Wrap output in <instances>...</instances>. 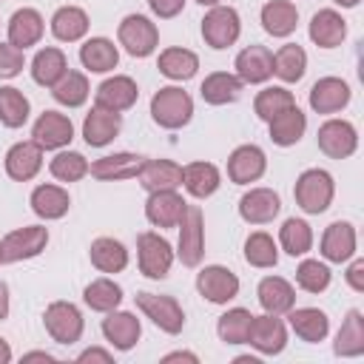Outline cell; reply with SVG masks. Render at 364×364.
<instances>
[{"mask_svg":"<svg viewBox=\"0 0 364 364\" xmlns=\"http://www.w3.org/2000/svg\"><path fill=\"white\" fill-rule=\"evenodd\" d=\"M353 253H355V228L350 222H333V225H327V230L321 236V256L327 262L341 264V262L353 259Z\"/></svg>","mask_w":364,"mask_h":364,"instance_id":"484cf974","label":"cell"},{"mask_svg":"<svg viewBox=\"0 0 364 364\" xmlns=\"http://www.w3.org/2000/svg\"><path fill=\"white\" fill-rule=\"evenodd\" d=\"M80 63L94 74H105V71L117 68L119 51L108 37H91L80 46Z\"/></svg>","mask_w":364,"mask_h":364,"instance_id":"d6a6232c","label":"cell"},{"mask_svg":"<svg viewBox=\"0 0 364 364\" xmlns=\"http://www.w3.org/2000/svg\"><path fill=\"white\" fill-rule=\"evenodd\" d=\"M80 364H88V361H100V364H111V353L108 350H100V347H88L77 355Z\"/></svg>","mask_w":364,"mask_h":364,"instance_id":"11a10c76","label":"cell"},{"mask_svg":"<svg viewBox=\"0 0 364 364\" xmlns=\"http://www.w3.org/2000/svg\"><path fill=\"white\" fill-rule=\"evenodd\" d=\"M256 296H259V304L264 307V313H276V316L287 313L296 304V290L282 276H264L256 287Z\"/></svg>","mask_w":364,"mask_h":364,"instance_id":"f1b7e54d","label":"cell"},{"mask_svg":"<svg viewBox=\"0 0 364 364\" xmlns=\"http://www.w3.org/2000/svg\"><path fill=\"white\" fill-rule=\"evenodd\" d=\"M267 125H270V139H273V145H279V148H290V145H296V142L304 136L307 117L293 105V108L282 111L279 117H273Z\"/></svg>","mask_w":364,"mask_h":364,"instance_id":"8d00e7d4","label":"cell"},{"mask_svg":"<svg viewBox=\"0 0 364 364\" xmlns=\"http://www.w3.org/2000/svg\"><path fill=\"white\" fill-rule=\"evenodd\" d=\"M196 3H202V6H219V0H196Z\"/></svg>","mask_w":364,"mask_h":364,"instance_id":"6125c7cd","label":"cell"},{"mask_svg":"<svg viewBox=\"0 0 364 364\" xmlns=\"http://www.w3.org/2000/svg\"><path fill=\"white\" fill-rule=\"evenodd\" d=\"M242 34V20H239V11L230 9V6H210V11L202 17V40L222 51V48H230Z\"/></svg>","mask_w":364,"mask_h":364,"instance_id":"5b68a950","label":"cell"},{"mask_svg":"<svg viewBox=\"0 0 364 364\" xmlns=\"http://www.w3.org/2000/svg\"><path fill=\"white\" fill-rule=\"evenodd\" d=\"M333 3H338V6H344V9H353V6H358V0H333Z\"/></svg>","mask_w":364,"mask_h":364,"instance_id":"94428289","label":"cell"},{"mask_svg":"<svg viewBox=\"0 0 364 364\" xmlns=\"http://www.w3.org/2000/svg\"><path fill=\"white\" fill-rule=\"evenodd\" d=\"M279 242L284 247V253L290 256H304L310 247H313V230L304 219H296L290 216L282 228H279Z\"/></svg>","mask_w":364,"mask_h":364,"instance_id":"7dc6e473","label":"cell"},{"mask_svg":"<svg viewBox=\"0 0 364 364\" xmlns=\"http://www.w3.org/2000/svg\"><path fill=\"white\" fill-rule=\"evenodd\" d=\"M28 205L40 219L48 222V219H63L71 208V199H68V191L60 185H37L31 191Z\"/></svg>","mask_w":364,"mask_h":364,"instance_id":"4dcf8cb0","label":"cell"},{"mask_svg":"<svg viewBox=\"0 0 364 364\" xmlns=\"http://www.w3.org/2000/svg\"><path fill=\"white\" fill-rule=\"evenodd\" d=\"M316 142H318L321 154H327L330 159H347L358 148V134H355L353 122H347V119H327L318 128Z\"/></svg>","mask_w":364,"mask_h":364,"instance_id":"7c38bea8","label":"cell"},{"mask_svg":"<svg viewBox=\"0 0 364 364\" xmlns=\"http://www.w3.org/2000/svg\"><path fill=\"white\" fill-rule=\"evenodd\" d=\"M102 336L111 347L117 350H131L139 336H142V324L134 313H125V310H111L105 318H102Z\"/></svg>","mask_w":364,"mask_h":364,"instance_id":"44dd1931","label":"cell"},{"mask_svg":"<svg viewBox=\"0 0 364 364\" xmlns=\"http://www.w3.org/2000/svg\"><path fill=\"white\" fill-rule=\"evenodd\" d=\"M28 111H31L28 97H26L20 88H14V85H3V88H0V122H3L6 128H20V125H26Z\"/></svg>","mask_w":364,"mask_h":364,"instance_id":"f6af8a7d","label":"cell"},{"mask_svg":"<svg viewBox=\"0 0 364 364\" xmlns=\"http://www.w3.org/2000/svg\"><path fill=\"white\" fill-rule=\"evenodd\" d=\"M196 290L210 304H228L239 296V276L222 264H208L196 273Z\"/></svg>","mask_w":364,"mask_h":364,"instance_id":"30bf717a","label":"cell"},{"mask_svg":"<svg viewBox=\"0 0 364 364\" xmlns=\"http://www.w3.org/2000/svg\"><path fill=\"white\" fill-rule=\"evenodd\" d=\"M188 202L176 191H154L145 202V216L154 228H176Z\"/></svg>","mask_w":364,"mask_h":364,"instance_id":"ac0fdd59","label":"cell"},{"mask_svg":"<svg viewBox=\"0 0 364 364\" xmlns=\"http://www.w3.org/2000/svg\"><path fill=\"white\" fill-rule=\"evenodd\" d=\"M43 31H46V23H43L37 9H17L9 20V43L23 48V51L28 46H37Z\"/></svg>","mask_w":364,"mask_h":364,"instance_id":"4316f807","label":"cell"},{"mask_svg":"<svg viewBox=\"0 0 364 364\" xmlns=\"http://www.w3.org/2000/svg\"><path fill=\"white\" fill-rule=\"evenodd\" d=\"M179 245L176 256L185 267H196L205 256V216L199 205H188L182 219H179Z\"/></svg>","mask_w":364,"mask_h":364,"instance_id":"277c9868","label":"cell"},{"mask_svg":"<svg viewBox=\"0 0 364 364\" xmlns=\"http://www.w3.org/2000/svg\"><path fill=\"white\" fill-rule=\"evenodd\" d=\"M117 37H119V46L131 57H148V54H154L156 43H159V31L145 14H128L119 23Z\"/></svg>","mask_w":364,"mask_h":364,"instance_id":"9c48e42d","label":"cell"},{"mask_svg":"<svg viewBox=\"0 0 364 364\" xmlns=\"http://www.w3.org/2000/svg\"><path fill=\"white\" fill-rule=\"evenodd\" d=\"M31 139L43 148V151H57L65 148L74 139V125L65 114L60 111H43L31 128Z\"/></svg>","mask_w":364,"mask_h":364,"instance_id":"4fadbf2b","label":"cell"},{"mask_svg":"<svg viewBox=\"0 0 364 364\" xmlns=\"http://www.w3.org/2000/svg\"><path fill=\"white\" fill-rule=\"evenodd\" d=\"M307 100L316 114H336L350 102V85L338 77H321L313 82Z\"/></svg>","mask_w":364,"mask_h":364,"instance_id":"d6986e66","label":"cell"},{"mask_svg":"<svg viewBox=\"0 0 364 364\" xmlns=\"http://www.w3.org/2000/svg\"><path fill=\"white\" fill-rule=\"evenodd\" d=\"M162 361H165V364H168V361H191V364H196L199 358H196L193 353H168Z\"/></svg>","mask_w":364,"mask_h":364,"instance_id":"6f0895ef","label":"cell"},{"mask_svg":"<svg viewBox=\"0 0 364 364\" xmlns=\"http://www.w3.org/2000/svg\"><path fill=\"white\" fill-rule=\"evenodd\" d=\"M88 77L82 71H65L54 85H51V94L60 105H68V108H80L85 100H88Z\"/></svg>","mask_w":364,"mask_h":364,"instance_id":"7bdbcfd3","label":"cell"},{"mask_svg":"<svg viewBox=\"0 0 364 364\" xmlns=\"http://www.w3.org/2000/svg\"><path fill=\"white\" fill-rule=\"evenodd\" d=\"M151 117L159 128H168V131L185 128L193 117V100L179 85H165L151 97Z\"/></svg>","mask_w":364,"mask_h":364,"instance_id":"6da1fadb","label":"cell"},{"mask_svg":"<svg viewBox=\"0 0 364 364\" xmlns=\"http://www.w3.org/2000/svg\"><path fill=\"white\" fill-rule=\"evenodd\" d=\"M11 361V347L6 338H0V364H9Z\"/></svg>","mask_w":364,"mask_h":364,"instance_id":"91938a15","label":"cell"},{"mask_svg":"<svg viewBox=\"0 0 364 364\" xmlns=\"http://www.w3.org/2000/svg\"><path fill=\"white\" fill-rule=\"evenodd\" d=\"M347 284L355 290V293H364V259H355L350 267H347Z\"/></svg>","mask_w":364,"mask_h":364,"instance_id":"db71d44e","label":"cell"},{"mask_svg":"<svg viewBox=\"0 0 364 364\" xmlns=\"http://www.w3.org/2000/svg\"><path fill=\"white\" fill-rule=\"evenodd\" d=\"M9 316V284L0 282V321Z\"/></svg>","mask_w":364,"mask_h":364,"instance_id":"9f6ffc18","label":"cell"},{"mask_svg":"<svg viewBox=\"0 0 364 364\" xmlns=\"http://www.w3.org/2000/svg\"><path fill=\"white\" fill-rule=\"evenodd\" d=\"M119 131H122V114H117V111H105V108L94 105V111L85 114V119H82V139L91 148H105Z\"/></svg>","mask_w":364,"mask_h":364,"instance_id":"603a6c76","label":"cell"},{"mask_svg":"<svg viewBox=\"0 0 364 364\" xmlns=\"http://www.w3.org/2000/svg\"><path fill=\"white\" fill-rule=\"evenodd\" d=\"M136 262H139V273L148 279H165L171 273L173 264V247L165 236L145 230L136 236Z\"/></svg>","mask_w":364,"mask_h":364,"instance_id":"3957f363","label":"cell"},{"mask_svg":"<svg viewBox=\"0 0 364 364\" xmlns=\"http://www.w3.org/2000/svg\"><path fill=\"white\" fill-rule=\"evenodd\" d=\"M136 97H139L136 82H134L131 77H125V74H117V77H108L105 82L97 85V91H94V105H97V108H105V111L122 114V111H128V108L136 102Z\"/></svg>","mask_w":364,"mask_h":364,"instance_id":"5bb4252c","label":"cell"},{"mask_svg":"<svg viewBox=\"0 0 364 364\" xmlns=\"http://www.w3.org/2000/svg\"><path fill=\"white\" fill-rule=\"evenodd\" d=\"M247 344L256 347L262 355H279L287 347V327H284V321L276 313L253 316L250 333H247Z\"/></svg>","mask_w":364,"mask_h":364,"instance_id":"8fae6325","label":"cell"},{"mask_svg":"<svg viewBox=\"0 0 364 364\" xmlns=\"http://www.w3.org/2000/svg\"><path fill=\"white\" fill-rule=\"evenodd\" d=\"M43 168V148L34 142V139H26V142H14L6 154V173L14 179V182H28L40 173Z\"/></svg>","mask_w":364,"mask_h":364,"instance_id":"e0dca14e","label":"cell"},{"mask_svg":"<svg viewBox=\"0 0 364 364\" xmlns=\"http://www.w3.org/2000/svg\"><path fill=\"white\" fill-rule=\"evenodd\" d=\"M156 68H159V74L162 77H168V80H191L193 74H196V68H199V57L191 51V48H179V46H173V48H165L162 54H159V60H156Z\"/></svg>","mask_w":364,"mask_h":364,"instance_id":"f35d334b","label":"cell"},{"mask_svg":"<svg viewBox=\"0 0 364 364\" xmlns=\"http://www.w3.org/2000/svg\"><path fill=\"white\" fill-rule=\"evenodd\" d=\"M51 176L60 179V182H77L88 173V159L80 154V151H60L51 165H48Z\"/></svg>","mask_w":364,"mask_h":364,"instance_id":"681fc988","label":"cell"},{"mask_svg":"<svg viewBox=\"0 0 364 364\" xmlns=\"http://www.w3.org/2000/svg\"><path fill=\"white\" fill-rule=\"evenodd\" d=\"M43 324L46 333L57 341V344H74L82 336V313L77 310V304L71 301H51L43 313Z\"/></svg>","mask_w":364,"mask_h":364,"instance_id":"ba28073f","label":"cell"},{"mask_svg":"<svg viewBox=\"0 0 364 364\" xmlns=\"http://www.w3.org/2000/svg\"><path fill=\"white\" fill-rule=\"evenodd\" d=\"M333 193H336V185H333V176L321 168H310L304 171L299 179H296V188H293V196H296V205L304 210V213H324L333 202Z\"/></svg>","mask_w":364,"mask_h":364,"instance_id":"7a4b0ae2","label":"cell"},{"mask_svg":"<svg viewBox=\"0 0 364 364\" xmlns=\"http://www.w3.org/2000/svg\"><path fill=\"white\" fill-rule=\"evenodd\" d=\"M293 105H296L293 91H287V88H282V85H270V88L259 91L256 100H253V111H256V117L264 119V122H270L273 117H279L282 111H287V108H293Z\"/></svg>","mask_w":364,"mask_h":364,"instance_id":"bcb514c9","label":"cell"},{"mask_svg":"<svg viewBox=\"0 0 364 364\" xmlns=\"http://www.w3.org/2000/svg\"><path fill=\"white\" fill-rule=\"evenodd\" d=\"M65 71H68V60H65V54H63L60 48H54V46L40 48V51L34 54V60H31V80H34L37 85L51 88Z\"/></svg>","mask_w":364,"mask_h":364,"instance_id":"d590c367","label":"cell"},{"mask_svg":"<svg viewBox=\"0 0 364 364\" xmlns=\"http://www.w3.org/2000/svg\"><path fill=\"white\" fill-rule=\"evenodd\" d=\"M88 31V14L80 6H63L51 17V34L63 43H77Z\"/></svg>","mask_w":364,"mask_h":364,"instance_id":"74e56055","label":"cell"},{"mask_svg":"<svg viewBox=\"0 0 364 364\" xmlns=\"http://www.w3.org/2000/svg\"><path fill=\"white\" fill-rule=\"evenodd\" d=\"M23 361H57L51 353H43V350H34V353H26Z\"/></svg>","mask_w":364,"mask_h":364,"instance_id":"680465c9","label":"cell"},{"mask_svg":"<svg viewBox=\"0 0 364 364\" xmlns=\"http://www.w3.org/2000/svg\"><path fill=\"white\" fill-rule=\"evenodd\" d=\"M279 210H282V199L270 188H250L239 199V216L250 225H267L279 216Z\"/></svg>","mask_w":364,"mask_h":364,"instance_id":"2e32d148","label":"cell"},{"mask_svg":"<svg viewBox=\"0 0 364 364\" xmlns=\"http://www.w3.org/2000/svg\"><path fill=\"white\" fill-rule=\"evenodd\" d=\"M182 185L193 199H208L222 185V176L213 162H191L182 168Z\"/></svg>","mask_w":364,"mask_h":364,"instance_id":"f546056e","label":"cell"},{"mask_svg":"<svg viewBox=\"0 0 364 364\" xmlns=\"http://www.w3.org/2000/svg\"><path fill=\"white\" fill-rule=\"evenodd\" d=\"M136 307L168 336H176L182 333L185 327V313L179 307V301L173 296H159V293H136L134 296Z\"/></svg>","mask_w":364,"mask_h":364,"instance_id":"52a82bcc","label":"cell"},{"mask_svg":"<svg viewBox=\"0 0 364 364\" xmlns=\"http://www.w3.org/2000/svg\"><path fill=\"white\" fill-rule=\"evenodd\" d=\"M26 65V57H23V48L11 46V43H0V80H11L23 71Z\"/></svg>","mask_w":364,"mask_h":364,"instance_id":"816d5d0a","label":"cell"},{"mask_svg":"<svg viewBox=\"0 0 364 364\" xmlns=\"http://www.w3.org/2000/svg\"><path fill=\"white\" fill-rule=\"evenodd\" d=\"M46 245H48V228H43V225L17 228L0 239V262L11 264V262L34 259L46 250Z\"/></svg>","mask_w":364,"mask_h":364,"instance_id":"8992f818","label":"cell"},{"mask_svg":"<svg viewBox=\"0 0 364 364\" xmlns=\"http://www.w3.org/2000/svg\"><path fill=\"white\" fill-rule=\"evenodd\" d=\"M299 26V9L290 0H270L262 6V28L273 37H290Z\"/></svg>","mask_w":364,"mask_h":364,"instance_id":"1f68e13d","label":"cell"},{"mask_svg":"<svg viewBox=\"0 0 364 364\" xmlns=\"http://www.w3.org/2000/svg\"><path fill=\"white\" fill-rule=\"evenodd\" d=\"M250 321H253V313L245 310V307H233L228 313L219 316L216 321V333L225 344H247V333H250Z\"/></svg>","mask_w":364,"mask_h":364,"instance_id":"ee69618b","label":"cell"},{"mask_svg":"<svg viewBox=\"0 0 364 364\" xmlns=\"http://www.w3.org/2000/svg\"><path fill=\"white\" fill-rule=\"evenodd\" d=\"M267 168V156L259 145H239L228 156V179L236 185H250L256 182Z\"/></svg>","mask_w":364,"mask_h":364,"instance_id":"9a60e30c","label":"cell"},{"mask_svg":"<svg viewBox=\"0 0 364 364\" xmlns=\"http://www.w3.org/2000/svg\"><path fill=\"white\" fill-rule=\"evenodd\" d=\"M148 6L159 20H171L185 9V0H148Z\"/></svg>","mask_w":364,"mask_h":364,"instance_id":"f5cc1de1","label":"cell"},{"mask_svg":"<svg viewBox=\"0 0 364 364\" xmlns=\"http://www.w3.org/2000/svg\"><path fill=\"white\" fill-rule=\"evenodd\" d=\"M242 80L236 74H228V71H213L205 77L199 94L208 105H228V102H236L242 97Z\"/></svg>","mask_w":364,"mask_h":364,"instance_id":"836d02e7","label":"cell"},{"mask_svg":"<svg viewBox=\"0 0 364 364\" xmlns=\"http://www.w3.org/2000/svg\"><path fill=\"white\" fill-rule=\"evenodd\" d=\"M139 185L154 193V191H176L182 185V165L171 159H145L142 171L136 173Z\"/></svg>","mask_w":364,"mask_h":364,"instance_id":"cb8c5ba5","label":"cell"},{"mask_svg":"<svg viewBox=\"0 0 364 364\" xmlns=\"http://www.w3.org/2000/svg\"><path fill=\"white\" fill-rule=\"evenodd\" d=\"M233 65H236V77L242 82H250V85L264 82V80L273 77V54L264 46H247V48H242L236 54V63Z\"/></svg>","mask_w":364,"mask_h":364,"instance_id":"7402d4cb","label":"cell"},{"mask_svg":"<svg viewBox=\"0 0 364 364\" xmlns=\"http://www.w3.org/2000/svg\"><path fill=\"white\" fill-rule=\"evenodd\" d=\"M330 267L318 259H304L299 267H296V284L307 293H324L330 287Z\"/></svg>","mask_w":364,"mask_h":364,"instance_id":"f907efd6","label":"cell"},{"mask_svg":"<svg viewBox=\"0 0 364 364\" xmlns=\"http://www.w3.org/2000/svg\"><path fill=\"white\" fill-rule=\"evenodd\" d=\"M88 256H91V264L100 270V273H119L125 270L128 264V250L119 239H111V236H100L91 242L88 247Z\"/></svg>","mask_w":364,"mask_h":364,"instance_id":"e575fe53","label":"cell"},{"mask_svg":"<svg viewBox=\"0 0 364 364\" xmlns=\"http://www.w3.org/2000/svg\"><path fill=\"white\" fill-rule=\"evenodd\" d=\"M82 301L91 307V310H97V313H111V310H117L119 307V301H122V287L114 282V279H94L91 284H85V290H82Z\"/></svg>","mask_w":364,"mask_h":364,"instance_id":"b9f144b4","label":"cell"},{"mask_svg":"<svg viewBox=\"0 0 364 364\" xmlns=\"http://www.w3.org/2000/svg\"><path fill=\"white\" fill-rule=\"evenodd\" d=\"M336 355H344V358H355L364 353V316L361 310H350L338 336H336V344H333Z\"/></svg>","mask_w":364,"mask_h":364,"instance_id":"ab89813d","label":"cell"},{"mask_svg":"<svg viewBox=\"0 0 364 364\" xmlns=\"http://www.w3.org/2000/svg\"><path fill=\"white\" fill-rule=\"evenodd\" d=\"M287 313H290V316H287V318H290V327H293V333H296L301 341L318 344V341L327 338V333H330V318H327L324 310H318V307H290Z\"/></svg>","mask_w":364,"mask_h":364,"instance_id":"d4e9b609","label":"cell"},{"mask_svg":"<svg viewBox=\"0 0 364 364\" xmlns=\"http://www.w3.org/2000/svg\"><path fill=\"white\" fill-rule=\"evenodd\" d=\"M347 37V23L338 11L333 9H321L313 14L310 20V40L318 46V48H336L341 46Z\"/></svg>","mask_w":364,"mask_h":364,"instance_id":"83f0119b","label":"cell"},{"mask_svg":"<svg viewBox=\"0 0 364 364\" xmlns=\"http://www.w3.org/2000/svg\"><path fill=\"white\" fill-rule=\"evenodd\" d=\"M307 71V54L301 46L287 43L273 54V74L284 82H299Z\"/></svg>","mask_w":364,"mask_h":364,"instance_id":"60d3db41","label":"cell"},{"mask_svg":"<svg viewBox=\"0 0 364 364\" xmlns=\"http://www.w3.org/2000/svg\"><path fill=\"white\" fill-rule=\"evenodd\" d=\"M245 259L250 267H276L279 262V247L273 242L270 233L264 230H256L245 239Z\"/></svg>","mask_w":364,"mask_h":364,"instance_id":"c3c4849f","label":"cell"},{"mask_svg":"<svg viewBox=\"0 0 364 364\" xmlns=\"http://www.w3.org/2000/svg\"><path fill=\"white\" fill-rule=\"evenodd\" d=\"M145 165V156H136V154H108L97 162L88 165V173L94 179H102V182H119V179H134Z\"/></svg>","mask_w":364,"mask_h":364,"instance_id":"ffe728a7","label":"cell"}]
</instances>
